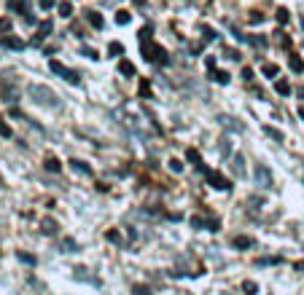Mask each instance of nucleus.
Returning <instances> with one entry per match:
<instances>
[{
    "label": "nucleus",
    "mask_w": 304,
    "mask_h": 295,
    "mask_svg": "<svg viewBox=\"0 0 304 295\" xmlns=\"http://www.w3.org/2000/svg\"><path fill=\"white\" fill-rule=\"evenodd\" d=\"M27 94H30V99H33L35 105H43V108H59L57 94H54L49 86H43V83H30Z\"/></svg>",
    "instance_id": "f257e3e1"
},
{
    "label": "nucleus",
    "mask_w": 304,
    "mask_h": 295,
    "mask_svg": "<svg viewBox=\"0 0 304 295\" xmlns=\"http://www.w3.org/2000/svg\"><path fill=\"white\" fill-rule=\"evenodd\" d=\"M143 54H146V59L148 62H153V64H159V67H167L170 64V54L164 51L162 46H143Z\"/></svg>",
    "instance_id": "f03ea898"
},
{
    "label": "nucleus",
    "mask_w": 304,
    "mask_h": 295,
    "mask_svg": "<svg viewBox=\"0 0 304 295\" xmlns=\"http://www.w3.org/2000/svg\"><path fill=\"white\" fill-rule=\"evenodd\" d=\"M253 177H256V186L261 188H275V180H272V172H269L267 164H256V172H253Z\"/></svg>",
    "instance_id": "7ed1b4c3"
},
{
    "label": "nucleus",
    "mask_w": 304,
    "mask_h": 295,
    "mask_svg": "<svg viewBox=\"0 0 304 295\" xmlns=\"http://www.w3.org/2000/svg\"><path fill=\"white\" fill-rule=\"evenodd\" d=\"M205 177H207V183H210V188H216V191H229V180L223 177L221 172H213V169H205Z\"/></svg>",
    "instance_id": "20e7f679"
},
{
    "label": "nucleus",
    "mask_w": 304,
    "mask_h": 295,
    "mask_svg": "<svg viewBox=\"0 0 304 295\" xmlns=\"http://www.w3.org/2000/svg\"><path fill=\"white\" fill-rule=\"evenodd\" d=\"M218 124H221L226 132H242V124H237V118H232V116H218Z\"/></svg>",
    "instance_id": "39448f33"
},
{
    "label": "nucleus",
    "mask_w": 304,
    "mask_h": 295,
    "mask_svg": "<svg viewBox=\"0 0 304 295\" xmlns=\"http://www.w3.org/2000/svg\"><path fill=\"white\" fill-rule=\"evenodd\" d=\"M0 43H3V48H14V51H22L24 48V41L22 38H14V35H3Z\"/></svg>",
    "instance_id": "423d86ee"
},
{
    "label": "nucleus",
    "mask_w": 304,
    "mask_h": 295,
    "mask_svg": "<svg viewBox=\"0 0 304 295\" xmlns=\"http://www.w3.org/2000/svg\"><path fill=\"white\" fill-rule=\"evenodd\" d=\"M86 22H89V27H92V30H102V27H105V19L100 16L97 11H86Z\"/></svg>",
    "instance_id": "0eeeda50"
},
{
    "label": "nucleus",
    "mask_w": 304,
    "mask_h": 295,
    "mask_svg": "<svg viewBox=\"0 0 304 295\" xmlns=\"http://www.w3.org/2000/svg\"><path fill=\"white\" fill-rule=\"evenodd\" d=\"M232 244L237 249H251V247H256V239H253V236H234Z\"/></svg>",
    "instance_id": "6e6552de"
},
{
    "label": "nucleus",
    "mask_w": 304,
    "mask_h": 295,
    "mask_svg": "<svg viewBox=\"0 0 304 295\" xmlns=\"http://www.w3.org/2000/svg\"><path fill=\"white\" fill-rule=\"evenodd\" d=\"M57 220H51V217H43L41 220V233H46V236H54L57 233Z\"/></svg>",
    "instance_id": "1a4fd4ad"
},
{
    "label": "nucleus",
    "mask_w": 304,
    "mask_h": 295,
    "mask_svg": "<svg viewBox=\"0 0 304 295\" xmlns=\"http://www.w3.org/2000/svg\"><path fill=\"white\" fill-rule=\"evenodd\" d=\"M43 169H46V172H51V174H57V172H62V161H59V158H54V156H49L46 161H43Z\"/></svg>",
    "instance_id": "9d476101"
},
{
    "label": "nucleus",
    "mask_w": 304,
    "mask_h": 295,
    "mask_svg": "<svg viewBox=\"0 0 304 295\" xmlns=\"http://www.w3.org/2000/svg\"><path fill=\"white\" fill-rule=\"evenodd\" d=\"M210 78L218 83V86H226V83L232 81V76H229L226 70H213V73H210Z\"/></svg>",
    "instance_id": "9b49d317"
},
{
    "label": "nucleus",
    "mask_w": 304,
    "mask_h": 295,
    "mask_svg": "<svg viewBox=\"0 0 304 295\" xmlns=\"http://www.w3.org/2000/svg\"><path fill=\"white\" fill-rule=\"evenodd\" d=\"M186 158H188V161H191L194 164V167H197V169H202V172H205V164H202V156H199V151H194V148H188V153H186Z\"/></svg>",
    "instance_id": "f8f14e48"
},
{
    "label": "nucleus",
    "mask_w": 304,
    "mask_h": 295,
    "mask_svg": "<svg viewBox=\"0 0 304 295\" xmlns=\"http://www.w3.org/2000/svg\"><path fill=\"white\" fill-rule=\"evenodd\" d=\"M118 73H121V76H127V78H132V76H135V64L129 62V59H121V62H118Z\"/></svg>",
    "instance_id": "ddd939ff"
},
{
    "label": "nucleus",
    "mask_w": 304,
    "mask_h": 295,
    "mask_svg": "<svg viewBox=\"0 0 304 295\" xmlns=\"http://www.w3.org/2000/svg\"><path fill=\"white\" fill-rule=\"evenodd\" d=\"M49 32H51V22H43L41 27H38V35H35V43H43L49 38Z\"/></svg>",
    "instance_id": "4468645a"
},
{
    "label": "nucleus",
    "mask_w": 304,
    "mask_h": 295,
    "mask_svg": "<svg viewBox=\"0 0 304 295\" xmlns=\"http://www.w3.org/2000/svg\"><path fill=\"white\" fill-rule=\"evenodd\" d=\"M57 8H59V16H62V19H70L73 16V3H68V0H62Z\"/></svg>",
    "instance_id": "2eb2a0df"
},
{
    "label": "nucleus",
    "mask_w": 304,
    "mask_h": 295,
    "mask_svg": "<svg viewBox=\"0 0 304 295\" xmlns=\"http://www.w3.org/2000/svg\"><path fill=\"white\" fill-rule=\"evenodd\" d=\"M275 92H277V94H283V97H288V94H291V83H288L286 78H280V81L275 83Z\"/></svg>",
    "instance_id": "dca6fc26"
},
{
    "label": "nucleus",
    "mask_w": 304,
    "mask_h": 295,
    "mask_svg": "<svg viewBox=\"0 0 304 295\" xmlns=\"http://www.w3.org/2000/svg\"><path fill=\"white\" fill-rule=\"evenodd\" d=\"M232 167H234V172H237V174L242 177V174H245V158H242L240 153H237V156H234V164H232Z\"/></svg>",
    "instance_id": "f3484780"
},
{
    "label": "nucleus",
    "mask_w": 304,
    "mask_h": 295,
    "mask_svg": "<svg viewBox=\"0 0 304 295\" xmlns=\"http://www.w3.org/2000/svg\"><path fill=\"white\" fill-rule=\"evenodd\" d=\"M256 293H258V284L251 282V279H245V282H242V295H256Z\"/></svg>",
    "instance_id": "a211bd4d"
},
{
    "label": "nucleus",
    "mask_w": 304,
    "mask_h": 295,
    "mask_svg": "<svg viewBox=\"0 0 304 295\" xmlns=\"http://www.w3.org/2000/svg\"><path fill=\"white\" fill-rule=\"evenodd\" d=\"M261 70H264V76H267V78H277V76H280V67H277V64H269L267 62Z\"/></svg>",
    "instance_id": "6ab92c4d"
},
{
    "label": "nucleus",
    "mask_w": 304,
    "mask_h": 295,
    "mask_svg": "<svg viewBox=\"0 0 304 295\" xmlns=\"http://www.w3.org/2000/svg\"><path fill=\"white\" fill-rule=\"evenodd\" d=\"M49 67H51V73H57V76H65V70H68L62 62H59V59H51V62H49Z\"/></svg>",
    "instance_id": "aec40b11"
},
{
    "label": "nucleus",
    "mask_w": 304,
    "mask_h": 295,
    "mask_svg": "<svg viewBox=\"0 0 304 295\" xmlns=\"http://www.w3.org/2000/svg\"><path fill=\"white\" fill-rule=\"evenodd\" d=\"M288 64H291L293 73H304V62L299 57H291V59H288Z\"/></svg>",
    "instance_id": "412c9836"
},
{
    "label": "nucleus",
    "mask_w": 304,
    "mask_h": 295,
    "mask_svg": "<svg viewBox=\"0 0 304 295\" xmlns=\"http://www.w3.org/2000/svg\"><path fill=\"white\" fill-rule=\"evenodd\" d=\"M73 164V169H76V172H81V174H92V167H89V164H84V161H70Z\"/></svg>",
    "instance_id": "4be33fe9"
},
{
    "label": "nucleus",
    "mask_w": 304,
    "mask_h": 295,
    "mask_svg": "<svg viewBox=\"0 0 304 295\" xmlns=\"http://www.w3.org/2000/svg\"><path fill=\"white\" fill-rule=\"evenodd\" d=\"M264 134H267V137H272L275 142H283V134L277 132V129H272V126H264Z\"/></svg>",
    "instance_id": "5701e85b"
},
{
    "label": "nucleus",
    "mask_w": 304,
    "mask_h": 295,
    "mask_svg": "<svg viewBox=\"0 0 304 295\" xmlns=\"http://www.w3.org/2000/svg\"><path fill=\"white\" fill-rule=\"evenodd\" d=\"M137 92H140V97H151V83H148L146 81V78H143V81H140V86H137Z\"/></svg>",
    "instance_id": "b1692460"
},
{
    "label": "nucleus",
    "mask_w": 304,
    "mask_h": 295,
    "mask_svg": "<svg viewBox=\"0 0 304 295\" xmlns=\"http://www.w3.org/2000/svg\"><path fill=\"white\" fill-rule=\"evenodd\" d=\"M108 54H111V57H121V54H124V46H121V43H116V41H113L111 46H108Z\"/></svg>",
    "instance_id": "393cba45"
},
{
    "label": "nucleus",
    "mask_w": 304,
    "mask_h": 295,
    "mask_svg": "<svg viewBox=\"0 0 304 295\" xmlns=\"http://www.w3.org/2000/svg\"><path fill=\"white\" fill-rule=\"evenodd\" d=\"M65 81L68 83H73V86H78V81H81V78H78V73H73V70H65Z\"/></svg>",
    "instance_id": "a878e982"
},
{
    "label": "nucleus",
    "mask_w": 304,
    "mask_h": 295,
    "mask_svg": "<svg viewBox=\"0 0 304 295\" xmlns=\"http://www.w3.org/2000/svg\"><path fill=\"white\" fill-rule=\"evenodd\" d=\"M275 19H277V24H288V8H277V14H275Z\"/></svg>",
    "instance_id": "bb28decb"
},
{
    "label": "nucleus",
    "mask_w": 304,
    "mask_h": 295,
    "mask_svg": "<svg viewBox=\"0 0 304 295\" xmlns=\"http://www.w3.org/2000/svg\"><path fill=\"white\" fill-rule=\"evenodd\" d=\"M62 252H78V244L73 239H65L62 242Z\"/></svg>",
    "instance_id": "cd10ccee"
},
{
    "label": "nucleus",
    "mask_w": 304,
    "mask_h": 295,
    "mask_svg": "<svg viewBox=\"0 0 304 295\" xmlns=\"http://www.w3.org/2000/svg\"><path fill=\"white\" fill-rule=\"evenodd\" d=\"M129 19H132V14H129V11H116V24H121V27H124Z\"/></svg>",
    "instance_id": "c85d7f7f"
},
{
    "label": "nucleus",
    "mask_w": 304,
    "mask_h": 295,
    "mask_svg": "<svg viewBox=\"0 0 304 295\" xmlns=\"http://www.w3.org/2000/svg\"><path fill=\"white\" fill-rule=\"evenodd\" d=\"M17 258H19L22 263H27V266H35V255H30V252H19Z\"/></svg>",
    "instance_id": "c756f323"
},
{
    "label": "nucleus",
    "mask_w": 304,
    "mask_h": 295,
    "mask_svg": "<svg viewBox=\"0 0 304 295\" xmlns=\"http://www.w3.org/2000/svg\"><path fill=\"white\" fill-rule=\"evenodd\" d=\"M167 167H170L175 174H181V172H183V161H178V158H170V161H167Z\"/></svg>",
    "instance_id": "7c9ffc66"
},
{
    "label": "nucleus",
    "mask_w": 304,
    "mask_h": 295,
    "mask_svg": "<svg viewBox=\"0 0 304 295\" xmlns=\"http://www.w3.org/2000/svg\"><path fill=\"white\" fill-rule=\"evenodd\" d=\"M105 239H108V242H113V244H121V233H118V231H108Z\"/></svg>",
    "instance_id": "2f4dec72"
},
{
    "label": "nucleus",
    "mask_w": 304,
    "mask_h": 295,
    "mask_svg": "<svg viewBox=\"0 0 304 295\" xmlns=\"http://www.w3.org/2000/svg\"><path fill=\"white\" fill-rule=\"evenodd\" d=\"M248 41H251L256 48H267V38H256V35H253V38H248Z\"/></svg>",
    "instance_id": "473e14b6"
},
{
    "label": "nucleus",
    "mask_w": 304,
    "mask_h": 295,
    "mask_svg": "<svg viewBox=\"0 0 304 295\" xmlns=\"http://www.w3.org/2000/svg\"><path fill=\"white\" fill-rule=\"evenodd\" d=\"M0 137H11V126H8L3 118H0Z\"/></svg>",
    "instance_id": "72a5a7b5"
},
{
    "label": "nucleus",
    "mask_w": 304,
    "mask_h": 295,
    "mask_svg": "<svg viewBox=\"0 0 304 295\" xmlns=\"http://www.w3.org/2000/svg\"><path fill=\"white\" fill-rule=\"evenodd\" d=\"M135 295H151V287H146V284H135Z\"/></svg>",
    "instance_id": "f704fd0d"
},
{
    "label": "nucleus",
    "mask_w": 304,
    "mask_h": 295,
    "mask_svg": "<svg viewBox=\"0 0 304 295\" xmlns=\"http://www.w3.org/2000/svg\"><path fill=\"white\" fill-rule=\"evenodd\" d=\"M277 41H280L283 48H291V41H288V35H286V32H277Z\"/></svg>",
    "instance_id": "c9c22d12"
},
{
    "label": "nucleus",
    "mask_w": 304,
    "mask_h": 295,
    "mask_svg": "<svg viewBox=\"0 0 304 295\" xmlns=\"http://www.w3.org/2000/svg\"><path fill=\"white\" fill-rule=\"evenodd\" d=\"M275 263H280V258H261L258 266H275Z\"/></svg>",
    "instance_id": "e433bc0d"
},
{
    "label": "nucleus",
    "mask_w": 304,
    "mask_h": 295,
    "mask_svg": "<svg viewBox=\"0 0 304 295\" xmlns=\"http://www.w3.org/2000/svg\"><path fill=\"white\" fill-rule=\"evenodd\" d=\"M191 226H194V228H207L210 223H205L202 217H191Z\"/></svg>",
    "instance_id": "4c0bfd02"
},
{
    "label": "nucleus",
    "mask_w": 304,
    "mask_h": 295,
    "mask_svg": "<svg viewBox=\"0 0 304 295\" xmlns=\"http://www.w3.org/2000/svg\"><path fill=\"white\" fill-rule=\"evenodd\" d=\"M8 30H11V19H0V32L6 35Z\"/></svg>",
    "instance_id": "58836bf2"
},
{
    "label": "nucleus",
    "mask_w": 304,
    "mask_h": 295,
    "mask_svg": "<svg viewBox=\"0 0 304 295\" xmlns=\"http://www.w3.org/2000/svg\"><path fill=\"white\" fill-rule=\"evenodd\" d=\"M226 57H229V59H234V62H240L242 54H240V51H232V48H226Z\"/></svg>",
    "instance_id": "ea45409f"
},
{
    "label": "nucleus",
    "mask_w": 304,
    "mask_h": 295,
    "mask_svg": "<svg viewBox=\"0 0 304 295\" xmlns=\"http://www.w3.org/2000/svg\"><path fill=\"white\" fill-rule=\"evenodd\" d=\"M221 153H223V156H229V153H232V145H229V140H221Z\"/></svg>",
    "instance_id": "a19ab883"
},
{
    "label": "nucleus",
    "mask_w": 304,
    "mask_h": 295,
    "mask_svg": "<svg viewBox=\"0 0 304 295\" xmlns=\"http://www.w3.org/2000/svg\"><path fill=\"white\" fill-rule=\"evenodd\" d=\"M81 54H84V57H89V59H100L94 48H81Z\"/></svg>",
    "instance_id": "79ce46f5"
},
{
    "label": "nucleus",
    "mask_w": 304,
    "mask_h": 295,
    "mask_svg": "<svg viewBox=\"0 0 304 295\" xmlns=\"http://www.w3.org/2000/svg\"><path fill=\"white\" fill-rule=\"evenodd\" d=\"M38 6H41L43 11H49V8H54V0H38Z\"/></svg>",
    "instance_id": "37998d69"
},
{
    "label": "nucleus",
    "mask_w": 304,
    "mask_h": 295,
    "mask_svg": "<svg viewBox=\"0 0 304 295\" xmlns=\"http://www.w3.org/2000/svg\"><path fill=\"white\" fill-rule=\"evenodd\" d=\"M76 277H78V279H84V277H86V279H89V268L78 266V268H76Z\"/></svg>",
    "instance_id": "c03bdc74"
},
{
    "label": "nucleus",
    "mask_w": 304,
    "mask_h": 295,
    "mask_svg": "<svg viewBox=\"0 0 304 295\" xmlns=\"http://www.w3.org/2000/svg\"><path fill=\"white\" fill-rule=\"evenodd\" d=\"M264 22V14H251V24H261Z\"/></svg>",
    "instance_id": "a18cd8bd"
},
{
    "label": "nucleus",
    "mask_w": 304,
    "mask_h": 295,
    "mask_svg": "<svg viewBox=\"0 0 304 295\" xmlns=\"http://www.w3.org/2000/svg\"><path fill=\"white\" fill-rule=\"evenodd\" d=\"M242 81H253V70H251V67L242 70Z\"/></svg>",
    "instance_id": "49530a36"
},
{
    "label": "nucleus",
    "mask_w": 304,
    "mask_h": 295,
    "mask_svg": "<svg viewBox=\"0 0 304 295\" xmlns=\"http://www.w3.org/2000/svg\"><path fill=\"white\" fill-rule=\"evenodd\" d=\"M202 32H205V41H213V38H216V32H213L210 27H202Z\"/></svg>",
    "instance_id": "de8ad7c7"
},
{
    "label": "nucleus",
    "mask_w": 304,
    "mask_h": 295,
    "mask_svg": "<svg viewBox=\"0 0 304 295\" xmlns=\"http://www.w3.org/2000/svg\"><path fill=\"white\" fill-rule=\"evenodd\" d=\"M205 64H207V70L213 73V70H216V57H207V59H205Z\"/></svg>",
    "instance_id": "09e8293b"
},
{
    "label": "nucleus",
    "mask_w": 304,
    "mask_h": 295,
    "mask_svg": "<svg viewBox=\"0 0 304 295\" xmlns=\"http://www.w3.org/2000/svg\"><path fill=\"white\" fill-rule=\"evenodd\" d=\"M135 3H137V6H146V0H135Z\"/></svg>",
    "instance_id": "8fccbe9b"
},
{
    "label": "nucleus",
    "mask_w": 304,
    "mask_h": 295,
    "mask_svg": "<svg viewBox=\"0 0 304 295\" xmlns=\"http://www.w3.org/2000/svg\"><path fill=\"white\" fill-rule=\"evenodd\" d=\"M299 116H302V118H304V108H299Z\"/></svg>",
    "instance_id": "3c124183"
},
{
    "label": "nucleus",
    "mask_w": 304,
    "mask_h": 295,
    "mask_svg": "<svg viewBox=\"0 0 304 295\" xmlns=\"http://www.w3.org/2000/svg\"><path fill=\"white\" fill-rule=\"evenodd\" d=\"M302 30H304V19H302Z\"/></svg>",
    "instance_id": "603ef678"
},
{
    "label": "nucleus",
    "mask_w": 304,
    "mask_h": 295,
    "mask_svg": "<svg viewBox=\"0 0 304 295\" xmlns=\"http://www.w3.org/2000/svg\"><path fill=\"white\" fill-rule=\"evenodd\" d=\"M223 295H232V293H223Z\"/></svg>",
    "instance_id": "864d4df0"
}]
</instances>
